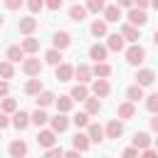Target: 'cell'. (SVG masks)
<instances>
[{
  "label": "cell",
  "instance_id": "1",
  "mask_svg": "<svg viewBox=\"0 0 158 158\" xmlns=\"http://www.w3.org/2000/svg\"><path fill=\"white\" fill-rule=\"evenodd\" d=\"M143 59H146V49H143L141 44H133V47L126 49V62H128V64H141Z\"/></svg>",
  "mask_w": 158,
  "mask_h": 158
},
{
  "label": "cell",
  "instance_id": "2",
  "mask_svg": "<svg viewBox=\"0 0 158 158\" xmlns=\"http://www.w3.org/2000/svg\"><path fill=\"white\" fill-rule=\"evenodd\" d=\"M22 72H25L27 77H40V72H42V62H40L37 57H27V59L22 62Z\"/></svg>",
  "mask_w": 158,
  "mask_h": 158
},
{
  "label": "cell",
  "instance_id": "3",
  "mask_svg": "<svg viewBox=\"0 0 158 158\" xmlns=\"http://www.w3.org/2000/svg\"><path fill=\"white\" fill-rule=\"evenodd\" d=\"M128 22L136 25V27H143V25L148 22L146 10H143V7H131V10H128Z\"/></svg>",
  "mask_w": 158,
  "mask_h": 158
},
{
  "label": "cell",
  "instance_id": "4",
  "mask_svg": "<svg viewBox=\"0 0 158 158\" xmlns=\"http://www.w3.org/2000/svg\"><path fill=\"white\" fill-rule=\"evenodd\" d=\"M121 133H123L121 118H111V121L106 123V128H104V136H106V138H121Z\"/></svg>",
  "mask_w": 158,
  "mask_h": 158
},
{
  "label": "cell",
  "instance_id": "5",
  "mask_svg": "<svg viewBox=\"0 0 158 158\" xmlns=\"http://www.w3.org/2000/svg\"><path fill=\"white\" fill-rule=\"evenodd\" d=\"M72 77H74V67L67 64V62H59L57 64V72H54V79L57 81H69Z\"/></svg>",
  "mask_w": 158,
  "mask_h": 158
},
{
  "label": "cell",
  "instance_id": "6",
  "mask_svg": "<svg viewBox=\"0 0 158 158\" xmlns=\"http://www.w3.org/2000/svg\"><path fill=\"white\" fill-rule=\"evenodd\" d=\"M109 91H111V86H109L106 77H99V79H96V81L91 84V94H94V96H99V99L109 96Z\"/></svg>",
  "mask_w": 158,
  "mask_h": 158
},
{
  "label": "cell",
  "instance_id": "7",
  "mask_svg": "<svg viewBox=\"0 0 158 158\" xmlns=\"http://www.w3.org/2000/svg\"><path fill=\"white\" fill-rule=\"evenodd\" d=\"M10 123L17 128V131H25L27 126H30V114H25V111H12V118H10Z\"/></svg>",
  "mask_w": 158,
  "mask_h": 158
},
{
  "label": "cell",
  "instance_id": "8",
  "mask_svg": "<svg viewBox=\"0 0 158 158\" xmlns=\"http://www.w3.org/2000/svg\"><path fill=\"white\" fill-rule=\"evenodd\" d=\"M116 116H118L121 121H126V118H133V116H136V106H133V101H123V104H118V109H116Z\"/></svg>",
  "mask_w": 158,
  "mask_h": 158
},
{
  "label": "cell",
  "instance_id": "9",
  "mask_svg": "<svg viewBox=\"0 0 158 158\" xmlns=\"http://www.w3.org/2000/svg\"><path fill=\"white\" fill-rule=\"evenodd\" d=\"M37 30V20L35 17H22L20 22H17V32L20 35H32Z\"/></svg>",
  "mask_w": 158,
  "mask_h": 158
},
{
  "label": "cell",
  "instance_id": "10",
  "mask_svg": "<svg viewBox=\"0 0 158 158\" xmlns=\"http://www.w3.org/2000/svg\"><path fill=\"white\" fill-rule=\"evenodd\" d=\"M52 42H54L57 49H67V47L72 44V35H69L67 30H59V32H54V40H52Z\"/></svg>",
  "mask_w": 158,
  "mask_h": 158
},
{
  "label": "cell",
  "instance_id": "11",
  "mask_svg": "<svg viewBox=\"0 0 158 158\" xmlns=\"http://www.w3.org/2000/svg\"><path fill=\"white\" fill-rule=\"evenodd\" d=\"M153 81H156L153 69H138V72H136V84H141V86H151Z\"/></svg>",
  "mask_w": 158,
  "mask_h": 158
},
{
  "label": "cell",
  "instance_id": "12",
  "mask_svg": "<svg viewBox=\"0 0 158 158\" xmlns=\"http://www.w3.org/2000/svg\"><path fill=\"white\" fill-rule=\"evenodd\" d=\"M49 121H52V131H54V133H62V131H67V128H69V118H67L62 111H59L57 116H52Z\"/></svg>",
  "mask_w": 158,
  "mask_h": 158
},
{
  "label": "cell",
  "instance_id": "13",
  "mask_svg": "<svg viewBox=\"0 0 158 158\" xmlns=\"http://www.w3.org/2000/svg\"><path fill=\"white\" fill-rule=\"evenodd\" d=\"M54 141H57V133H54L52 128H49V131L44 128V131H40V133H37V143H40L42 148H49V146H54Z\"/></svg>",
  "mask_w": 158,
  "mask_h": 158
},
{
  "label": "cell",
  "instance_id": "14",
  "mask_svg": "<svg viewBox=\"0 0 158 158\" xmlns=\"http://www.w3.org/2000/svg\"><path fill=\"white\" fill-rule=\"evenodd\" d=\"M101 12H104V20L106 22H118L121 20V7L118 5H104Z\"/></svg>",
  "mask_w": 158,
  "mask_h": 158
},
{
  "label": "cell",
  "instance_id": "15",
  "mask_svg": "<svg viewBox=\"0 0 158 158\" xmlns=\"http://www.w3.org/2000/svg\"><path fill=\"white\" fill-rule=\"evenodd\" d=\"M123 44H126V40L121 37V32H116V35H109L106 49H111V52H121V49H123Z\"/></svg>",
  "mask_w": 158,
  "mask_h": 158
},
{
  "label": "cell",
  "instance_id": "16",
  "mask_svg": "<svg viewBox=\"0 0 158 158\" xmlns=\"http://www.w3.org/2000/svg\"><path fill=\"white\" fill-rule=\"evenodd\" d=\"M74 77H77L81 84H86L94 74H91V67H89V64H77V67H74Z\"/></svg>",
  "mask_w": 158,
  "mask_h": 158
},
{
  "label": "cell",
  "instance_id": "17",
  "mask_svg": "<svg viewBox=\"0 0 158 158\" xmlns=\"http://www.w3.org/2000/svg\"><path fill=\"white\" fill-rule=\"evenodd\" d=\"M86 136H89V141H94V143H101L104 141V128L99 126V123H86Z\"/></svg>",
  "mask_w": 158,
  "mask_h": 158
},
{
  "label": "cell",
  "instance_id": "18",
  "mask_svg": "<svg viewBox=\"0 0 158 158\" xmlns=\"http://www.w3.org/2000/svg\"><path fill=\"white\" fill-rule=\"evenodd\" d=\"M106 54H109V49H106L104 44H91V47H89V57H91L94 62H104Z\"/></svg>",
  "mask_w": 158,
  "mask_h": 158
},
{
  "label": "cell",
  "instance_id": "19",
  "mask_svg": "<svg viewBox=\"0 0 158 158\" xmlns=\"http://www.w3.org/2000/svg\"><path fill=\"white\" fill-rule=\"evenodd\" d=\"M20 47H22V52H27V54H35L37 49H40V40H35V37H25L22 42H20Z\"/></svg>",
  "mask_w": 158,
  "mask_h": 158
},
{
  "label": "cell",
  "instance_id": "20",
  "mask_svg": "<svg viewBox=\"0 0 158 158\" xmlns=\"http://www.w3.org/2000/svg\"><path fill=\"white\" fill-rule=\"evenodd\" d=\"M54 104H57V111H62V114H69L72 111V106H74V99L72 96H54Z\"/></svg>",
  "mask_w": 158,
  "mask_h": 158
},
{
  "label": "cell",
  "instance_id": "21",
  "mask_svg": "<svg viewBox=\"0 0 158 158\" xmlns=\"http://www.w3.org/2000/svg\"><path fill=\"white\" fill-rule=\"evenodd\" d=\"M121 37H123V40H131V42H136V40H138V27H136V25H131V22H128V25H121Z\"/></svg>",
  "mask_w": 158,
  "mask_h": 158
},
{
  "label": "cell",
  "instance_id": "22",
  "mask_svg": "<svg viewBox=\"0 0 158 158\" xmlns=\"http://www.w3.org/2000/svg\"><path fill=\"white\" fill-rule=\"evenodd\" d=\"M42 86H44V84H42V79H40V77H35V79H30V81L25 84V91H27L30 96H37V94L42 91Z\"/></svg>",
  "mask_w": 158,
  "mask_h": 158
},
{
  "label": "cell",
  "instance_id": "23",
  "mask_svg": "<svg viewBox=\"0 0 158 158\" xmlns=\"http://www.w3.org/2000/svg\"><path fill=\"white\" fill-rule=\"evenodd\" d=\"M84 106H86V114H89V116L101 111V101H99V96H86V99H84Z\"/></svg>",
  "mask_w": 158,
  "mask_h": 158
},
{
  "label": "cell",
  "instance_id": "24",
  "mask_svg": "<svg viewBox=\"0 0 158 158\" xmlns=\"http://www.w3.org/2000/svg\"><path fill=\"white\" fill-rule=\"evenodd\" d=\"M47 121H49V116H47V114H44V109H40V106H37V111L30 116V123H35L37 128H42Z\"/></svg>",
  "mask_w": 158,
  "mask_h": 158
},
{
  "label": "cell",
  "instance_id": "25",
  "mask_svg": "<svg viewBox=\"0 0 158 158\" xmlns=\"http://www.w3.org/2000/svg\"><path fill=\"white\" fill-rule=\"evenodd\" d=\"M25 153H27V143H25V141H12V143H10V156L22 158Z\"/></svg>",
  "mask_w": 158,
  "mask_h": 158
},
{
  "label": "cell",
  "instance_id": "26",
  "mask_svg": "<svg viewBox=\"0 0 158 158\" xmlns=\"http://www.w3.org/2000/svg\"><path fill=\"white\" fill-rule=\"evenodd\" d=\"M69 17H72L74 22H81V20L86 17V7H84V5H72V7H69Z\"/></svg>",
  "mask_w": 158,
  "mask_h": 158
},
{
  "label": "cell",
  "instance_id": "27",
  "mask_svg": "<svg viewBox=\"0 0 158 158\" xmlns=\"http://www.w3.org/2000/svg\"><path fill=\"white\" fill-rule=\"evenodd\" d=\"M69 96H72L74 101H84V99L89 96V89H86V86H84V84L79 81V84H77V86L72 89V94H69Z\"/></svg>",
  "mask_w": 158,
  "mask_h": 158
},
{
  "label": "cell",
  "instance_id": "28",
  "mask_svg": "<svg viewBox=\"0 0 158 158\" xmlns=\"http://www.w3.org/2000/svg\"><path fill=\"white\" fill-rule=\"evenodd\" d=\"M35 101H37V106H40V109H44V106L54 104V94H52V91H40Z\"/></svg>",
  "mask_w": 158,
  "mask_h": 158
},
{
  "label": "cell",
  "instance_id": "29",
  "mask_svg": "<svg viewBox=\"0 0 158 158\" xmlns=\"http://www.w3.org/2000/svg\"><path fill=\"white\" fill-rule=\"evenodd\" d=\"M133 146H136L138 151H143L146 146H151V136L143 133V131H141V133H133Z\"/></svg>",
  "mask_w": 158,
  "mask_h": 158
},
{
  "label": "cell",
  "instance_id": "30",
  "mask_svg": "<svg viewBox=\"0 0 158 158\" xmlns=\"http://www.w3.org/2000/svg\"><path fill=\"white\" fill-rule=\"evenodd\" d=\"M72 141H74V148H77V151H89V143H91V141H89L86 133H77Z\"/></svg>",
  "mask_w": 158,
  "mask_h": 158
},
{
  "label": "cell",
  "instance_id": "31",
  "mask_svg": "<svg viewBox=\"0 0 158 158\" xmlns=\"http://www.w3.org/2000/svg\"><path fill=\"white\" fill-rule=\"evenodd\" d=\"M91 35L94 37H104L106 35V20H94L91 22Z\"/></svg>",
  "mask_w": 158,
  "mask_h": 158
},
{
  "label": "cell",
  "instance_id": "32",
  "mask_svg": "<svg viewBox=\"0 0 158 158\" xmlns=\"http://www.w3.org/2000/svg\"><path fill=\"white\" fill-rule=\"evenodd\" d=\"M44 62H47V64H54V67H57V64L62 62V49H57V47H54V49H49V52L44 54Z\"/></svg>",
  "mask_w": 158,
  "mask_h": 158
},
{
  "label": "cell",
  "instance_id": "33",
  "mask_svg": "<svg viewBox=\"0 0 158 158\" xmlns=\"http://www.w3.org/2000/svg\"><path fill=\"white\" fill-rule=\"evenodd\" d=\"M20 59H25V52H22V47H10L7 49V62H20Z\"/></svg>",
  "mask_w": 158,
  "mask_h": 158
},
{
  "label": "cell",
  "instance_id": "34",
  "mask_svg": "<svg viewBox=\"0 0 158 158\" xmlns=\"http://www.w3.org/2000/svg\"><path fill=\"white\" fill-rule=\"evenodd\" d=\"M91 74H96V77H109V74H111V64H106V62H96V67L91 69Z\"/></svg>",
  "mask_w": 158,
  "mask_h": 158
},
{
  "label": "cell",
  "instance_id": "35",
  "mask_svg": "<svg viewBox=\"0 0 158 158\" xmlns=\"http://www.w3.org/2000/svg\"><path fill=\"white\" fill-rule=\"evenodd\" d=\"M126 96H128V101H138V99H143V86H141V84H133V86L126 91Z\"/></svg>",
  "mask_w": 158,
  "mask_h": 158
},
{
  "label": "cell",
  "instance_id": "36",
  "mask_svg": "<svg viewBox=\"0 0 158 158\" xmlns=\"http://www.w3.org/2000/svg\"><path fill=\"white\" fill-rule=\"evenodd\" d=\"M72 121H74L77 128H86V123H89V114H86V111H79V114H74Z\"/></svg>",
  "mask_w": 158,
  "mask_h": 158
},
{
  "label": "cell",
  "instance_id": "37",
  "mask_svg": "<svg viewBox=\"0 0 158 158\" xmlns=\"http://www.w3.org/2000/svg\"><path fill=\"white\" fill-rule=\"evenodd\" d=\"M15 69H12V62H0V77L2 79H12Z\"/></svg>",
  "mask_w": 158,
  "mask_h": 158
},
{
  "label": "cell",
  "instance_id": "38",
  "mask_svg": "<svg viewBox=\"0 0 158 158\" xmlns=\"http://www.w3.org/2000/svg\"><path fill=\"white\" fill-rule=\"evenodd\" d=\"M104 5H106L104 0H86V5H84V7H86V12H101V10H104Z\"/></svg>",
  "mask_w": 158,
  "mask_h": 158
},
{
  "label": "cell",
  "instance_id": "39",
  "mask_svg": "<svg viewBox=\"0 0 158 158\" xmlns=\"http://www.w3.org/2000/svg\"><path fill=\"white\" fill-rule=\"evenodd\" d=\"M146 109H148L151 114H156V111H158V94H151V96H146Z\"/></svg>",
  "mask_w": 158,
  "mask_h": 158
},
{
  "label": "cell",
  "instance_id": "40",
  "mask_svg": "<svg viewBox=\"0 0 158 158\" xmlns=\"http://www.w3.org/2000/svg\"><path fill=\"white\" fill-rule=\"evenodd\" d=\"M15 109H17V101L10 99V96H5V99H2V111H5V114H12Z\"/></svg>",
  "mask_w": 158,
  "mask_h": 158
},
{
  "label": "cell",
  "instance_id": "41",
  "mask_svg": "<svg viewBox=\"0 0 158 158\" xmlns=\"http://www.w3.org/2000/svg\"><path fill=\"white\" fill-rule=\"evenodd\" d=\"M27 7H30V12H40L44 7V0H27Z\"/></svg>",
  "mask_w": 158,
  "mask_h": 158
},
{
  "label": "cell",
  "instance_id": "42",
  "mask_svg": "<svg viewBox=\"0 0 158 158\" xmlns=\"http://www.w3.org/2000/svg\"><path fill=\"white\" fill-rule=\"evenodd\" d=\"M47 156H49V158H57V156H64V151L57 148V146H49V148H47Z\"/></svg>",
  "mask_w": 158,
  "mask_h": 158
},
{
  "label": "cell",
  "instance_id": "43",
  "mask_svg": "<svg viewBox=\"0 0 158 158\" xmlns=\"http://www.w3.org/2000/svg\"><path fill=\"white\" fill-rule=\"evenodd\" d=\"M22 2H25V0H5V7H7V10H20Z\"/></svg>",
  "mask_w": 158,
  "mask_h": 158
},
{
  "label": "cell",
  "instance_id": "44",
  "mask_svg": "<svg viewBox=\"0 0 158 158\" xmlns=\"http://www.w3.org/2000/svg\"><path fill=\"white\" fill-rule=\"evenodd\" d=\"M62 2H64V0H44V5H47L49 10H59V7H62Z\"/></svg>",
  "mask_w": 158,
  "mask_h": 158
},
{
  "label": "cell",
  "instance_id": "45",
  "mask_svg": "<svg viewBox=\"0 0 158 158\" xmlns=\"http://www.w3.org/2000/svg\"><path fill=\"white\" fill-rule=\"evenodd\" d=\"M7 126H10V118H7V114H5V111H0V131H2V128H7Z\"/></svg>",
  "mask_w": 158,
  "mask_h": 158
},
{
  "label": "cell",
  "instance_id": "46",
  "mask_svg": "<svg viewBox=\"0 0 158 158\" xmlns=\"http://www.w3.org/2000/svg\"><path fill=\"white\" fill-rule=\"evenodd\" d=\"M121 156H123V158H133V156H138V148H136V146H133V148H126Z\"/></svg>",
  "mask_w": 158,
  "mask_h": 158
},
{
  "label": "cell",
  "instance_id": "47",
  "mask_svg": "<svg viewBox=\"0 0 158 158\" xmlns=\"http://www.w3.org/2000/svg\"><path fill=\"white\" fill-rule=\"evenodd\" d=\"M7 91H10V84L7 81H0V96H7Z\"/></svg>",
  "mask_w": 158,
  "mask_h": 158
},
{
  "label": "cell",
  "instance_id": "48",
  "mask_svg": "<svg viewBox=\"0 0 158 158\" xmlns=\"http://www.w3.org/2000/svg\"><path fill=\"white\" fill-rule=\"evenodd\" d=\"M133 2H136V5H138V7H143V10H146V7H148V5H151V0H133Z\"/></svg>",
  "mask_w": 158,
  "mask_h": 158
},
{
  "label": "cell",
  "instance_id": "49",
  "mask_svg": "<svg viewBox=\"0 0 158 158\" xmlns=\"http://www.w3.org/2000/svg\"><path fill=\"white\" fill-rule=\"evenodd\" d=\"M151 131H158V116L151 118Z\"/></svg>",
  "mask_w": 158,
  "mask_h": 158
},
{
  "label": "cell",
  "instance_id": "50",
  "mask_svg": "<svg viewBox=\"0 0 158 158\" xmlns=\"http://www.w3.org/2000/svg\"><path fill=\"white\" fill-rule=\"evenodd\" d=\"M133 0H118V7H131Z\"/></svg>",
  "mask_w": 158,
  "mask_h": 158
},
{
  "label": "cell",
  "instance_id": "51",
  "mask_svg": "<svg viewBox=\"0 0 158 158\" xmlns=\"http://www.w3.org/2000/svg\"><path fill=\"white\" fill-rule=\"evenodd\" d=\"M2 22H5V20H2V15H0V27H2Z\"/></svg>",
  "mask_w": 158,
  "mask_h": 158
}]
</instances>
